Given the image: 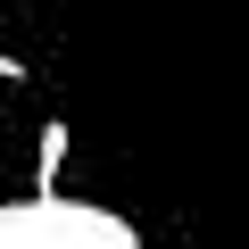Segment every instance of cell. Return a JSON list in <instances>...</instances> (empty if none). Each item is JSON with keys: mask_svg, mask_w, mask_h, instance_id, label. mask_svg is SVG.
<instances>
[{"mask_svg": "<svg viewBox=\"0 0 249 249\" xmlns=\"http://www.w3.org/2000/svg\"><path fill=\"white\" fill-rule=\"evenodd\" d=\"M0 249H91V241L67 232V224H50L42 199H9L0 208Z\"/></svg>", "mask_w": 249, "mask_h": 249, "instance_id": "6da1fadb", "label": "cell"}, {"mask_svg": "<svg viewBox=\"0 0 249 249\" xmlns=\"http://www.w3.org/2000/svg\"><path fill=\"white\" fill-rule=\"evenodd\" d=\"M58 166H67V124H42V175H34V191H58Z\"/></svg>", "mask_w": 249, "mask_h": 249, "instance_id": "7a4b0ae2", "label": "cell"}]
</instances>
